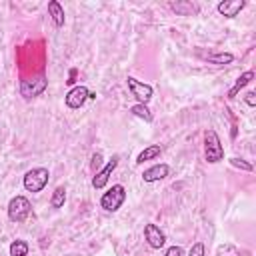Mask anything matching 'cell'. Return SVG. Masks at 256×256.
<instances>
[{"instance_id": "ffe728a7", "label": "cell", "mask_w": 256, "mask_h": 256, "mask_svg": "<svg viewBox=\"0 0 256 256\" xmlns=\"http://www.w3.org/2000/svg\"><path fill=\"white\" fill-rule=\"evenodd\" d=\"M230 164L236 166V168H240V170H246V172H252V170H254V166H252L250 162L242 160V158H230Z\"/></svg>"}, {"instance_id": "7a4b0ae2", "label": "cell", "mask_w": 256, "mask_h": 256, "mask_svg": "<svg viewBox=\"0 0 256 256\" xmlns=\"http://www.w3.org/2000/svg\"><path fill=\"white\" fill-rule=\"evenodd\" d=\"M126 200V188L122 184H114L112 188H108L102 198H100V206L106 210V212H116Z\"/></svg>"}, {"instance_id": "4fadbf2b", "label": "cell", "mask_w": 256, "mask_h": 256, "mask_svg": "<svg viewBox=\"0 0 256 256\" xmlns=\"http://www.w3.org/2000/svg\"><path fill=\"white\" fill-rule=\"evenodd\" d=\"M160 154H162V146H160V144H150V146H146V148L138 154L136 164H144V162H148V160H156Z\"/></svg>"}, {"instance_id": "277c9868", "label": "cell", "mask_w": 256, "mask_h": 256, "mask_svg": "<svg viewBox=\"0 0 256 256\" xmlns=\"http://www.w3.org/2000/svg\"><path fill=\"white\" fill-rule=\"evenodd\" d=\"M30 200L26 196H14L10 202H8V218L12 222H24L30 214Z\"/></svg>"}, {"instance_id": "52a82bcc", "label": "cell", "mask_w": 256, "mask_h": 256, "mask_svg": "<svg viewBox=\"0 0 256 256\" xmlns=\"http://www.w3.org/2000/svg\"><path fill=\"white\" fill-rule=\"evenodd\" d=\"M88 98H90V90H88L86 86H74V88H70L68 94L64 96V102H66L68 108L76 110V108H80Z\"/></svg>"}, {"instance_id": "ac0fdd59", "label": "cell", "mask_w": 256, "mask_h": 256, "mask_svg": "<svg viewBox=\"0 0 256 256\" xmlns=\"http://www.w3.org/2000/svg\"><path fill=\"white\" fill-rule=\"evenodd\" d=\"M10 256H28V244L24 240H14L10 244Z\"/></svg>"}, {"instance_id": "5b68a950", "label": "cell", "mask_w": 256, "mask_h": 256, "mask_svg": "<svg viewBox=\"0 0 256 256\" xmlns=\"http://www.w3.org/2000/svg\"><path fill=\"white\" fill-rule=\"evenodd\" d=\"M126 82H128V88H130L132 96L138 100V104H148V102H150V98H152V94H154V88H152L150 84H144V82L136 80L134 76H128Z\"/></svg>"}, {"instance_id": "2e32d148", "label": "cell", "mask_w": 256, "mask_h": 256, "mask_svg": "<svg viewBox=\"0 0 256 256\" xmlns=\"http://www.w3.org/2000/svg\"><path fill=\"white\" fill-rule=\"evenodd\" d=\"M130 112H132L136 118H142L144 122H152V112L148 110L146 104H134V106L130 108Z\"/></svg>"}, {"instance_id": "7402d4cb", "label": "cell", "mask_w": 256, "mask_h": 256, "mask_svg": "<svg viewBox=\"0 0 256 256\" xmlns=\"http://www.w3.org/2000/svg\"><path fill=\"white\" fill-rule=\"evenodd\" d=\"M162 256H184V250L180 246H170Z\"/></svg>"}, {"instance_id": "30bf717a", "label": "cell", "mask_w": 256, "mask_h": 256, "mask_svg": "<svg viewBox=\"0 0 256 256\" xmlns=\"http://www.w3.org/2000/svg\"><path fill=\"white\" fill-rule=\"evenodd\" d=\"M168 172H170L168 164H154V166H150V168H146L142 172V180L144 182H158V180L166 178Z\"/></svg>"}, {"instance_id": "cb8c5ba5", "label": "cell", "mask_w": 256, "mask_h": 256, "mask_svg": "<svg viewBox=\"0 0 256 256\" xmlns=\"http://www.w3.org/2000/svg\"><path fill=\"white\" fill-rule=\"evenodd\" d=\"M100 158H102L100 154H94V156H92V166H98V164H100Z\"/></svg>"}, {"instance_id": "5bb4252c", "label": "cell", "mask_w": 256, "mask_h": 256, "mask_svg": "<svg viewBox=\"0 0 256 256\" xmlns=\"http://www.w3.org/2000/svg\"><path fill=\"white\" fill-rule=\"evenodd\" d=\"M48 14L52 16V22H54L56 28L64 26V8L60 6V2L50 0V2H48Z\"/></svg>"}, {"instance_id": "e0dca14e", "label": "cell", "mask_w": 256, "mask_h": 256, "mask_svg": "<svg viewBox=\"0 0 256 256\" xmlns=\"http://www.w3.org/2000/svg\"><path fill=\"white\" fill-rule=\"evenodd\" d=\"M64 202H66V188H64V186H58V188L52 192L50 204H52V208H62Z\"/></svg>"}, {"instance_id": "8fae6325", "label": "cell", "mask_w": 256, "mask_h": 256, "mask_svg": "<svg viewBox=\"0 0 256 256\" xmlns=\"http://www.w3.org/2000/svg\"><path fill=\"white\" fill-rule=\"evenodd\" d=\"M244 6H246L244 0H224V2L218 4V12H220L222 16H226V18H234V16L240 14V10H242Z\"/></svg>"}, {"instance_id": "603a6c76", "label": "cell", "mask_w": 256, "mask_h": 256, "mask_svg": "<svg viewBox=\"0 0 256 256\" xmlns=\"http://www.w3.org/2000/svg\"><path fill=\"white\" fill-rule=\"evenodd\" d=\"M246 104L248 106H256V94L254 92H248L246 94Z\"/></svg>"}, {"instance_id": "44dd1931", "label": "cell", "mask_w": 256, "mask_h": 256, "mask_svg": "<svg viewBox=\"0 0 256 256\" xmlns=\"http://www.w3.org/2000/svg\"><path fill=\"white\" fill-rule=\"evenodd\" d=\"M188 256H204V244H202V242L192 244V248H190Z\"/></svg>"}, {"instance_id": "d6986e66", "label": "cell", "mask_w": 256, "mask_h": 256, "mask_svg": "<svg viewBox=\"0 0 256 256\" xmlns=\"http://www.w3.org/2000/svg\"><path fill=\"white\" fill-rule=\"evenodd\" d=\"M172 10L180 12V14H190V12H196V6L194 4H180V2H172L170 4Z\"/></svg>"}, {"instance_id": "3957f363", "label": "cell", "mask_w": 256, "mask_h": 256, "mask_svg": "<svg viewBox=\"0 0 256 256\" xmlns=\"http://www.w3.org/2000/svg\"><path fill=\"white\" fill-rule=\"evenodd\" d=\"M48 178H50L48 168H32V170H28L24 174L22 184H24V188L28 192H42L44 186L48 184Z\"/></svg>"}, {"instance_id": "9c48e42d", "label": "cell", "mask_w": 256, "mask_h": 256, "mask_svg": "<svg viewBox=\"0 0 256 256\" xmlns=\"http://www.w3.org/2000/svg\"><path fill=\"white\" fill-rule=\"evenodd\" d=\"M116 166H118V158L114 156V158H112V160H110V162H108L100 172H96V176L92 178V186H94L96 190L104 188V186H106V182H108V178H110V174L116 170Z\"/></svg>"}, {"instance_id": "7c38bea8", "label": "cell", "mask_w": 256, "mask_h": 256, "mask_svg": "<svg viewBox=\"0 0 256 256\" xmlns=\"http://www.w3.org/2000/svg\"><path fill=\"white\" fill-rule=\"evenodd\" d=\"M252 80H254V72H252V70H246L244 74H240V76H238V80L234 82V86L228 90V98H230V100H232V98H236V94H238L246 84H250Z\"/></svg>"}, {"instance_id": "ba28073f", "label": "cell", "mask_w": 256, "mask_h": 256, "mask_svg": "<svg viewBox=\"0 0 256 256\" xmlns=\"http://www.w3.org/2000/svg\"><path fill=\"white\" fill-rule=\"evenodd\" d=\"M144 238H146L148 246L154 248V250H158V248H162L166 244V236L156 224H146L144 226Z\"/></svg>"}, {"instance_id": "9a60e30c", "label": "cell", "mask_w": 256, "mask_h": 256, "mask_svg": "<svg viewBox=\"0 0 256 256\" xmlns=\"http://www.w3.org/2000/svg\"><path fill=\"white\" fill-rule=\"evenodd\" d=\"M206 60H208L210 64H218V66H222V64H230V62L234 60V54H230V52H218V54H208V56H206Z\"/></svg>"}, {"instance_id": "6da1fadb", "label": "cell", "mask_w": 256, "mask_h": 256, "mask_svg": "<svg viewBox=\"0 0 256 256\" xmlns=\"http://www.w3.org/2000/svg\"><path fill=\"white\" fill-rule=\"evenodd\" d=\"M204 158L210 164H216L224 158V148L220 144V138L214 130H206L204 132Z\"/></svg>"}, {"instance_id": "8992f818", "label": "cell", "mask_w": 256, "mask_h": 256, "mask_svg": "<svg viewBox=\"0 0 256 256\" xmlns=\"http://www.w3.org/2000/svg\"><path fill=\"white\" fill-rule=\"evenodd\" d=\"M48 86V80L44 76H38V78H32V80H22L20 82V94L24 98H34V96H40Z\"/></svg>"}]
</instances>
